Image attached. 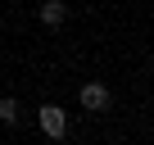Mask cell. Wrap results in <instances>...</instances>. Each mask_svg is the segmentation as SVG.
Listing matches in <instances>:
<instances>
[{
    "mask_svg": "<svg viewBox=\"0 0 154 145\" xmlns=\"http://www.w3.org/2000/svg\"><path fill=\"white\" fill-rule=\"evenodd\" d=\"M0 122H5V127H14V122H18V100H14V95L0 100Z\"/></svg>",
    "mask_w": 154,
    "mask_h": 145,
    "instance_id": "4",
    "label": "cell"
},
{
    "mask_svg": "<svg viewBox=\"0 0 154 145\" xmlns=\"http://www.w3.org/2000/svg\"><path fill=\"white\" fill-rule=\"evenodd\" d=\"M82 109H91V113L109 109V91H104L100 82H86V86H82Z\"/></svg>",
    "mask_w": 154,
    "mask_h": 145,
    "instance_id": "2",
    "label": "cell"
},
{
    "mask_svg": "<svg viewBox=\"0 0 154 145\" xmlns=\"http://www.w3.org/2000/svg\"><path fill=\"white\" fill-rule=\"evenodd\" d=\"M36 122H41V131H45L50 140H59V136L68 131V118H63L59 104H41V109H36Z\"/></svg>",
    "mask_w": 154,
    "mask_h": 145,
    "instance_id": "1",
    "label": "cell"
},
{
    "mask_svg": "<svg viewBox=\"0 0 154 145\" xmlns=\"http://www.w3.org/2000/svg\"><path fill=\"white\" fill-rule=\"evenodd\" d=\"M68 18V5H59V0H45V5H41V23L45 27H59Z\"/></svg>",
    "mask_w": 154,
    "mask_h": 145,
    "instance_id": "3",
    "label": "cell"
}]
</instances>
